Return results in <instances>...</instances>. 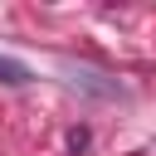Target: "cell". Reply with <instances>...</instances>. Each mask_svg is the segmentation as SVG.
I'll return each instance as SVG.
<instances>
[{
    "label": "cell",
    "instance_id": "cell-1",
    "mask_svg": "<svg viewBox=\"0 0 156 156\" xmlns=\"http://www.w3.org/2000/svg\"><path fill=\"white\" fill-rule=\"evenodd\" d=\"M29 78H34V73H29V63H20V58H5V54H0V83H5V88H24Z\"/></svg>",
    "mask_w": 156,
    "mask_h": 156
},
{
    "label": "cell",
    "instance_id": "cell-2",
    "mask_svg": "<svg viewBox=\"0 0 156 156\" xmlns=\"http://www.w3.org/2000/svg\"><path fill=\"white\" fill-rule=\"evenodd\" d=\"M88 141H93L88 127H73V132H68V151H88Z\"/></svg>",
    "mask_w": 156,
    "mask_h": 156
}]
</instances>
